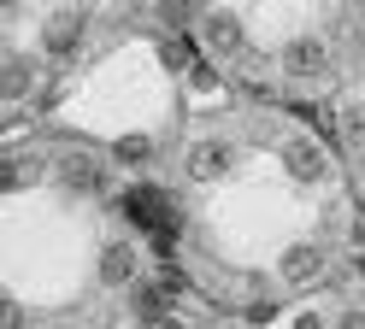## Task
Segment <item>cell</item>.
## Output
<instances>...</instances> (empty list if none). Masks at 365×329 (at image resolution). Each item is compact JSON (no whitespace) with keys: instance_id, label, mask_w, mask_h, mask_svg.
<instances>
[{"instance_id":"cell-4","label":"cell","mask_w":365,"mask_h":329,"mask_svg":"<svg viewBox=\"0 0 365 329\" xmlns=\"http://www.w3.org/2000/svg\"><path fill=\"white\" fill-rule=\"evenodd\" d=\"M195 30H200V47H207V53H224V59H242L247 53V30H242L236 12H207Z\"/></svg>"},{"instance_id":"cell-20","label":"cell","mask_w":365,"mask_h":329,"mask_svg":"<svg viewBox=\"0 0 365 329\" xmlns=\"http://www.w3.org/2000/svg\"><path fill=\"white\" fill-rule=\"evenodd\" d=\"M294 329H324V318H312V312H301V318H294Z\"/></svg>"},{"instance_id":"cell-5","label":"cell","mask_w":365,"mask_h":329,"mask_svg":"<svg viewBox=\"0 0 365 329\" xmlns=\"http://www.w3.org/2000/svg\"><path fill=\"white\" fill-rule=\"evenodd\" d=\"M124 212H130L135 224H148L153 235L177 224V200L165 194V188H153V182H142V188H130V194H124Z\"/></svg>"},{"instance_id":"cell-14","label":"cell","mask_w":365,"mask_h":329,"mask_svg":"<svg viewBox=\"0 0 365 329\" xmlns=\"http://www.w3.org/2000/svg\"><path fill=\"white\" fill-rule=\"evenodd\" d=\"M159 65H165V70H182V77H189V70H195L189 41H182V36H165V41H159Z\"/></svg>"},{"instance_id":"cell-10","label":"cell","mask_w":365,"mask_h":329,"mask_svg":"<svg viewBox=\"0 0 365 329\" xmlns=\"http://www.w3.org/2000/svg\"><path fill=\"white\" fill-rule=\"evenodd\" d=\"M30 88H36V59L30 53H6L0 59V94H6V100H24Z\"/></svg>"},{"instance_id":"cell-18","label":"cell","mask_w":365,"mask_h":329,"mask_svg":"<svg viewBox=\"0 0 365 329\" xmlns=\"http://www.w3.org/2000/svg\"><path fill=\"white\" fill-rule=\"evenodd\" d=\"M336 329H365V312H359V306H348V312L336 318Z\"/></svg>"},{"instance_id":"cell-19","label":"cell","mask_w":365,"mask_h":329,"mask_svg":"<svg viewBox=\"0 0 365 329\" xmlns=\"http://www.w3.org/2000/svg\"><path fill=\"white\" fill-rule=\"evenodd\" d=\"M6 329H24V306H6Z\"/></svg>"},{"instance_id":"cell-8","label":"cell","mask_w":365,"mask_h":329,"mask_svg":"<svg viewBox=\"0 0 365 329\" xmlns=\"http://www.w3.org/2000/svg\"><path fill=\"white\" fill-rule=\"evenodd\" d=\"M277 276L294 282V288H301V282H318V276H324V247H318V241H294V247H283Z\"/></svg>"},{"instance_id":"cell-17","label":"cell","mask_w":365,"mask_h":329,"mask_svg":"<svg viewBox=\"0 0 365 329\" xmlns=\"http://www.w3.org/2000/svg\"><path fill=\"white\" fill-rule=\"evenodd\" d=\"M189 83H195V94H218V70H212L207 59H195V70H189Z\"/></svg>"},{"instance_id":"cell-22","label":"cell","mask_w":365,"mask_h":329,"mask_svg":"<svg viewBox=\"0 0 365 329\" xmlns=\"http://www.w3.org/2000/svg\"><path fill=\"white\" fill-rule=\"evenodd\" d=\"M359 276H365V253H359Z\"/></svg>"},{"instance_id":"cell-1","label":"cell","mask_w":365,"mask_h":329,"mask_svg":"<svg viewBox=\"0 0 365 329\" xmlns=\"http://www.w3.org/2000/svg\"><path fill=\"white\" fill-rule=\"evenodd\" d=\"M277 70L294 83H318V77H330L336 59H330V41L324 36H289L283 41V53H277Z\"/></svg>"},{"instance_id":"cell-13","label":"cell","mask_w":365,"mask_h":329,"mask_svg":"<svg viewBox=\"0 0 365 329\" xmlns=\"http://www.w3.org/2000/svg\"><path fill=\"white\" fill-rule=\"evenodd\" d=\"M153 18L165 24L171 36H177V30H195V24H200V18H195V0H153Z\"/></svg>"},{"instance_id":"cell-7","label":"cell","mask_w":365,"mask_h":329,"mask_svg":"<svg viewBox=\"0 0 365 329\" xmlns=\"http://www.w3.org/2000/svg\"><path fill=\"white\" fill-rule=\"evenodd\" d=\"M59 182L71 188V194H88V200H95V194H106V164L88 159V153H65V159H59Z\"/></svg>"},{"instance_id":"cell-6","label":"cell","mask_w":365,"mask_h":329,"mask_svg":"<svg viewBox=\"0 0 365 329\" xmlns=\"http://www.w3.org/2000/svg\"><path fill=\"white\" fill-rule=\"evenodd\" d=\"M230 147H224V141H195L189 153H182V171H189L195 182H224L230 177Z\"/></svg>"},{"instance_id":"cell-12","label":"cell","mask_w":365,"mask_h":329,"mask_svg":"<svg viewBox=\"0 0 365 329\" xmlns=\"http://www.w3.org/2000/svg\"><path fill=\"white\" fill-rule=\"evenodd\" d=\"M171 312V282H142L135 288V318H165Z\"/></svg>"},{"instance_id":"cell-3","label":"cell","mask_w":365,"mask_h":329,"mask_svg":"<svg viewBox=\"0 0 365 329\" xmlns=\"http://www.w3.org/2000/svg\"><path fill=\"white\" fill-rule=\"evenodd\" d=\"M83 24H88L83 6H59V12H48V24H41V53H48V59H71L77 47H83Z\"/></svg>"},{"instance_id":"cell-21","label":"cell","mask_w":365,"mask_h":329,"mask_svg":"<svg viewBox=\"0 0 365 329\" xmlns=\"http://www.w3.org/2000/svg\"><path fill=\"white\" fill-rule=\"evenodd\" d=\"M354 241H365V218H359V224H354Z\"/></svg>"},{"instance_id":"cell-16","label":"cell","mask_w":365,"mask_h":329,"mask_svg":"<svg viewBox=\"0 0 365 329\" xmlns=\"http://www.w3.org/2000/svg\"><path fill=\"white\" fill-rule=\"evenodd\" d=\"M36 182V159H6V171H0V188L6 194H18V188Z\"/></svg>"},{"instance_id":"cell-11","label":"cell","mask_w":365,"mask_h":329,"mask_svg":"<svg viewBox=\"0 0 365 329\" xmlns=\"http://www.w3.org/2000/svg\"><path fill=\"white\" fill-rule=\"evenodd\" d=\"M336 135H341V147H348V153L365 159V100H348V106L336 112Z\"/></svg>"},{"instance_id":"cell-2","label":"cell","mask_w":365,"mask_h":329,"mask_svg":"<svg viewBox=\"0 0 365 329\" xmlns=\"http://www.w3.org/2000/svg\"><path fill=\"white\" fill-rule=\"evenodd\" d=\"M277 164H283V177H289V182H307V188L330 177V159H324V147H318L312 135H289V141H283V153H277Z\"/></svg>"},{"instance_id":"cell-9","label":"cell","mask_w":365,"mask_h":329,"mask_svg":"<svg viewBox=\"0 0 365 329\" xmlns=\"http://www.w3.org/2000/svg\"><path fill=\"white\" fill-rule=\"evenodd\" d=\"M95 276L106 282V288H124V282H135V247H130V241H106L101 258H95Z\"/></svg>"},{"instance_id":"cell-15","label":"cell","mask_w":365,"mask_h":329,"mask_svg":"<svg viewBox=\"0 0 365 329\" xmlns=\"http://www.w3.org/2000/svg\"><path fill=\"white\" fill-rule=\"evenodd\" d=\"M112 159H118V164H148L153 159V141L148 135H118V141H112Z\"/></svg>"}]
</instances>
